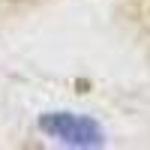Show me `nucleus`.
Wrapping results in <instances>:
<instances>
[{
	"label": "nucleus",
	"mask_w": 150,
	"mask_h": 150,
	"mask_svg": "<svg viewBox=\"0 0 150 150\" xmlns=\"http://www.w3.org/2000/svg\"><path fill=\"white\" fill-rule=\"evenodd\" d=\"M39 129L60 144L72 147H93L102 144V129L99 123L84 117V114H69V111H51V114L39 117Z\"/></svg>",
	"instance_id": "obj_1"
},
{
	"label": "nucleus",
	"mask_w": 150,
	"mask_h": 150,
	"mask_svg": "<svg viewBox=\"0 0 150 150\" xmlns=\"http://www.w3.org/2000/svg\"><path fill=\"white\" fill-rule=\"evenodd\" d=\"M45 0H0V15H21L36 6H42Z\"/></svg>",
	"instance_id": "obj_2"
}]
</instances>
